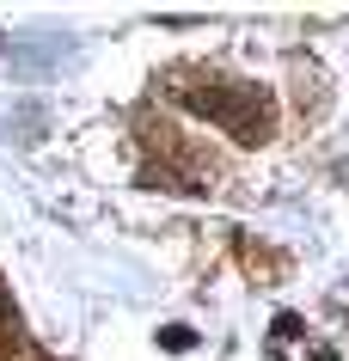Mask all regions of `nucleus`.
Masks as SVG:
<instances>
[{
    "label": "nucleus",
    "instance_id": "2",
    "mask_svg": "<svg viewBox=\"0 0 349 361\" xmlns=\"http://www.w3.org/2000/svg\"><path fill=\"white\" fill-rule=\"evenodd\" d=\"M13 319H19V312H13V294H6V282H0V337H13Z\"/></svg>",
    "mask_w": 349,
    "mask_h": 361
},
{
    "label": "nucleus",
    "instance_id": "1",
    "mask_svg": "<svg viewBox=\"0 0 349 361\" xmlns=\"http://www.w3.org/2000/svg\"><path fill=\"white\" fill-rule=\"evenodd\" d=\"M184 104H190L196 116L221 123L227 135H239V141H264V135H270V98L257 92V86H239V80H209V86H190V92H184Z\"/></svg>",
    "mask_w": 349,
    "mask_h": 361
}]
</instances>
